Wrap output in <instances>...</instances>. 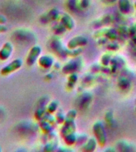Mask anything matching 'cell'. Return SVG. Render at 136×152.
I'll return each mask as SVG.
<instances>
[{
    "instance_id": "cell-1",
    "label": "cell",
    "mask_w": 136,
    "mask_h": 152,
    "mask_svg": "<svg viewBox=\"0 0 136 152\" xmlns=\"http://www.w3.org/2000/svg\"><path fill=\"white\" fill-rule=\"evenodd\" d=\"M22 64H23V62L21 59H18V58L14 59L10 63L2 66V69L0 70V74L3 76L9 75L21 68L22 66Z\"/></svg>"
},
{
    "instance_id": "cell-2",
    "label": "cell",
    "mask_w": 136,
    "mask_h": 152,
    "mask_svg": "<svg viewBox=\"0 0 136 152\" xmlns=\"http://www.w3.org/2000/svg\"><path fill=\"white\" fill-rule=\"evenodd\" d=\"M41 53V48L39 45H34L30 49L27 57H26V63L29 66H33L38 61V58L40 57Z\"/></svg>"
},
{
    "instance_id": "cell-3",
    "label": "cell",
    "mask_w": 136,
    "mask_h": 152,
    "mask_svg": "<svg viewBox=\"0 0 136 152\" xmlns=\"http://www.w3.org/2000/svg\"><path fill=\"white\" fill-rule=\"evenodd\" d=\"M14 47L10 42H6L0 49V60L1 61H6L9 59L10 56L13 53Z\"/></svg>"
},
{
    "instance_id": "cell-4",
    "label": "cell",
    "mask_w": 136,
    "mask_h": 152,
    "mask_svg": "<svg viewBox=\"0 0 136 152\" xmlns=\"http://www.w3.org/2000/svg\"><path fill=\"white\" fill-rule=\"evenodd\" d=\"M38 63L41 67L48 69L52 66V64H53V59L50 56H47V55L40 56V57L38 59Z\"/></svg>"
},
{
    "instance_id": "cell-5",
    "label": "cell",
    "mask_w": 136,
    "mask_h": 152,
    "mask_svg": "<svg viewBox=\"0 0 136 152\" xmlns=\"http://www.w3.org/2000/svg\"><path fill=\"white\" fill-rule=\"evenodd\" d=\"M39 125H40V128H41V130L45 132H49L50 131H51V125H50L49 122L42 119L39 121Z\"/></svg>"
},
{
    "instance_id": "cell-6",
    "label": "cell",
    "mask_w": 136,
    "mask_h": 152,
    "mask_svg": "<svg viewBox=\"0 0 136 152\" xmlns=\"http://www.w3.org/2000/svg\"><path fill=\"white\" fill-rule=\"evenodd\" d=\"M34 116H35V118L38 120V121H41V120H42L44 118V116H45V112L44 110L41 109H37L35 111V113H34Z\"/></svg>"
},
{
    "instance_id": "cell-7",
    "label": "cell",
    "mask_w": 136,
    "mask_h": 152,
    "mask_svg": "<svg viewBox=\"0 0 136 152\" xmlns=\"http://www.w3.org/2000/svg\"><path fill=\"white\" fill-rule=\"evenodd\" d=\"M57 109V102H51L49 104V105L47 106V111L50 113H52L56 111V109Z\"/></svg>"
},
{
    "instance_id": "cell-8",
    "label": "cell",
    "mask_w": 136,
    "mask_h": 152,
    "mask_svg": "<svg viewBox=\"0 0 136 152\" xmlns=\"http://www.w3.org/2000/svg\"><path fill=\"white\" fill-rule=\"evenodd\" d=\"M7 27L5 26V24H0V33H3L7 32Z\"/></svg>"
},
{
    "instance_id": "cell-9",
    "label": "cell",
    "mask_w": 136,
    "mask_h": 152,
    "mask_svg": "<svg viewBox=\"0 0 136 152\" xmlns=\"http://www.w3.org/2000/svg\"><path fill=\"white\" fill-rule=\"evenodd\" d=\"M7 21V18H6L4 15L0 14V24H6Z\"/></svg>"
},
{
    "instance_id": "cell-10",
    "label": "cell",
    "mask_w": 136,
    "mask_h": 152,
    "mask_svg": "<svg viewBox=\"0 0 136 152\" xmlns=\"http://www.w3.org/2000/svg\"><path fill=\"white\" fill-rule=\"evenodd\" d=\"M2 151V149H1V147H0V152Z\"/></svg>"
}]
</instances>
